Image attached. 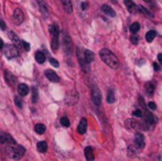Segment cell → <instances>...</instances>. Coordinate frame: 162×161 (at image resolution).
Masks as SVG:
<instances>
[{
    "mask_svg": "<svg viewBox=\"0 0 162 161\" xmlns=\"http://www.w3.org/2000/svg\"><path fill=\"white\" fill-rule=\"evenodd\" d=\"M145 121L147 123V125L149 127H153L157 124V118L156 116H153L150 112L145 113Z\"/></svg>",
    "mask_w": 162,
    "mask_h": 161,
    "instance_id": "cell-13",
    "label": "cell"
},
{
    "mask_svg": "<svg viewBox=\"0 0 162 161\" xmlns=\"http://www.w3.org/2000/svg\"><path fill=\"white\" fill-rule=\"evenodd\" d=\"M145 2H148V3H151V0H143Z\"/></svg>",
    "mask_w": 162,
    "mask_h": 161,
    "instance_id": "cell-48",
    "label": "cell"
},
{
    "mask_svg": "<svg viewBox=\"0 0 162 161\" xmlns=\"http://www.w3.org/2000/svg\"><path fill=\"white\" fill-rule=\"evenodd\" d=\"M0 29L6 30V23H5V21L3 20H1V19H0Z\"/></svg>",
    "mask_w": 162,
    "mask_h": 161,
    "instance_id": "cell-42",
    "label": "cell"
},
{
    "mask_svg": "<svg viewBox=\"0 0 162 161\" xmlns=\"http://www.w3.org/2000/svg\"><path fill=\"white\" fill-rule=\"evenodd\" d=\"M77 59H78V62L81 64V67L82 70L84 71L85 73H88L90 72V63L86 61V58H85V50L82 49V48H77Z\"/></svg>",
    "mask_w": 162,
    "mask_h": 161,
    "instance_id": "cell-6",
    "label": "cell"
},
{
    "mask_svg": "<svg viewBox=\"0 0 162 161\" xmlns=\"http://www.w3.org/2000/svg\"><path fill=\"white\" fill-rule=\"evenodd\" d=\"M37 148H38V151H40V152H45L46 150H48L46 141H39L38 145H37Z\"/></svg>",
    "mask_w": 162,
    "mask_h": 161,
    "instance_id": "cell-26",
    "label": "cell"
},
{
    "mask_svg": "<svg viewBox=\"0 0 162 161\" xmlns=\"http://www.w3.org/2000/svg\"><path fill=\"white\" fill-rule=\"evenodd\" d=\"M130 41L132 42L133 44H137V43H138V37H137V35H131Z\"/></svg>",
    "mask_w": 162,
    "mask_h": 161,
    "instance_id": "cell-41",
    "label": "cell"
},
{
    "mask_svg": "<svg viewBox=\"0 0 162 161\" xmlns=\"http://www.w3.org/2000/svg\"><path fill=\"white\" fill-rule=\"evenodd\" d=\"M99 56H100L101 60L104 61V63L109 66V67H111V69L116 70L119 66L118 59H117V56L110 50L101 49L100 52H99Z\"/></svg>",
    "mask_w": 162,
    "mask_h": 161,
    "instance_id": "cell-1",
    "label": "cell"
},
{
    "mask_svg": "<svg viewBox=\"0 0 162 161\" xmlns=\"http://www.w3.org/2000/svg\"><path fill=\"white\" fill-rule=\"evenodd\" d=\"M62 1V6H63L64 10L66 13H71L73 11V6H72V1L71 0H61Z\"/></svg>",
    "mask_w": 162,
    "mask_h": 161,
    "instance_id": "cell-23",
    "label": "cell"
},
{
    "mask_svg": "<svg viewBox=\"0 0 162 161\" xmlns=\"http://www.w3.org/2000/svg\"><path fill=\"white\" fill-rule=\"evenodd\" d=\"M148 106H149V109H151V110L157 109V105H156V103H153V102H150V103L148 104Z\"/></svg>",
    "mask_w": 162,
    "mask_h": 161,
    "instance_id": "cell-40",
    "label": "cell"
},
{
    "mask_svg": "<svg viewBox=\"0 0 162 161\" xmlns=\"http://www.w3.org/2000/svg\"><path fill=\"white\" fill-rule=\"evenodd\" d=\"M12 18H13V21L17 26L21 24V23L24 21V15H23V12L21 11L20 9H15V11H13V15H12Z\"/></svg>",
    "mask_w": 162,
    "mask_h": 161,
    "instance_id": "cell-10",
    "label": "cell"
},
{
    "mask_svg": "<svg viewBox=\"0 0 162 161\" xmlns=\"http://www.w3.org/2000/svg\"><path fill=\"white\" fill-rule=\"evenodd\" d=\"M61 124H62V126H63V127H69L71 123H69V118L64 116V117H62V118H61Z\"/></svg>",
    "mask_w": 162,
    "mask_h": 161,
    "instance_id": "cell-35",
    "label": "cell"
},
{
    "mask_svg": "<svg viewBox=\"0 0 162 161\" xmlns=\"http://www.w3.org/2000/svg\"><path fill=\"white\" fill-rule=\"evenodd\" d=\"M22 48L24 49V51H29L30 50V44L26 41H22Z\"/></svg>",
    "mask_w": 162,
    "mask_h": 161,
    "instance_id": "cell-39",
    "label": "cell"
},
{
    "mask_svg": "<svg viewBox=\"0 0 162 161\" xmlns=\"http://www.w3.org/2000/svg\"><path fill=\"white\" fill-rule=\"evenodd\" d=\"M50 64H52L53 66H54V67H58V66H60V64H58V62L56 60H55V59H53V58H50Z\"/></svg>",
    "mask_w": 162,
    "mask_h": 161,
    "instance_id": "cell-38",
    "label": "cell"
},
{
    "mask_svg": "<svg viewBox=\"0 0 162 161\" xmlns=\"http://www.w3.org/2000/svg\"><path fill=\"white\" fill-rule=\"evenodd\" d=\"M158 61H159V63L162 65V53H160V54L158 55Z\"/></svg>",
    "mask_w": 162,
    "mask_h": 161,
    "instance_id": "cell-43",
    "label": "cell"
},
{
    "mask_svg": "<svg viewBox=\"0 0 162 161\" xmlns=\"http://www.w3.org/2000/svg\"><path fill=\"white\" fill-rule=\"evenodd\" d=\"M85 58H86L87 62L90 63V62H93L94 59H95V54H94L92 51H90V50H85Z\"/></svg>",
    "mask_w": 162,
    "mask_h": 161,
    "instance_id": "cell-29",
    "label": "cell"
},
{
    "mask_svg": "<svg viewBox=\"0 0 162 161\" xmlns=\"http://www.w3.org/2000/svg\"><path fill=\"white\" fill-rule=\"evenodd\" d=\"M139 10H140V11H141L142 13H143V15H146V16H147V17H149V18H153V17H154V16H153V13H152V12H151V11H149L148 9L143 8V7H142V6H139Z\"/></svg>",
    "mask_w": 162,
    "mask_h": 161,
    "instance_id": "cell-33",
    "label": "cell"
},
{
    "mask_svg": "<svg viewBox=\"0 0 162 161\" xmlns=\"http://www.w3.org/2000/svg\"><path fill=\"white\" fill-rule=\"evenodd\" d=\"M126 127L128 129H133V130H148L149 126L147 125L146 121L141 123V121L136 120V119H128L126 121Z\"/></svg>",
    "mask_w": 162,
    "mask_h": 161,
    "instance_id": "cell-5",
    "label": "cell"
},
{
    "mask_svg": "<svg viewBox=\"0 0 162 161\" xmlns=\"http://www.w3.org/2000/svg\"><path fill=\"white\" fill-rule=\"evenodd\" d=\"M5 78H6V82L10 86H13V85L17 84V77L9 71H5Z\"/></svg>",
    "mask_w": 162,
    "mask_h": 161,
    "instance_id": "cell-15",
    "label": "cell"
},
{
    "mask_svg": "<svg viewBox=\"0 0 162 161\" xmlns=\"http://www.w3.org/2000/svg\"><path fill=\"white\" fill-rule=\"evenodd\" d=\"M3 46H5V44H3V41L0 39V50L3 49Z\"/></svg>",
    "mask_w": 162,
    "mask_h": 161,
    "instance_id": "cell-46",
    "label": "cell"
},
{
    "mask_svg": "<svg viewBox=\"0 0 162 161\" xmlns=\"http://www.w3.org/2000/svg\"><path fill=\"white\" fill-rule=\"evenodd\" d=\"M115 92H114L113 88H109L108 89V93H107V103L109 104H113L115 102Z\"/></svg>",
    "mask_w": 162,
    "mask_h": 161,
    "instance_id": "cell-28",
    "label": "cell"
},
{
    "mask_svg": "<svg viewBox=\"0 0 162 161\" xmlns=\"http://www.w3.org/2000/svg\"><path fill=\"white\" fill-rule=\"evenodd\" d=\"M110 2H113V3H117V1H118V0H109Z\"/></svg>",
    "mask_w": 162,
    "mask_h": 161,
    "instance_id": "cell-47",
    "label": "cell"
},
{
    "mask_svg": "<svg viewBox=\"0 0 162 161\" xmlns=\"http://www.w3.org/2000/svg\"><path fill=\"white\" fill-rule=\"evenodd\" d=\"M7 153L12 159H20L26 152V149L21 145H8L7 146Z\"/></svg>",
    "mask_w": 162,
    "mask_h": 161,
    "instance_id": "cell-2",
    "label": "cell"
},
{
    "mask_svg": "<svg viewBox=\"0 0 162 161\" xmlns=\"http://www.w3.org/2000/svg\"><path fill=\"white\" fill-rule=\"evenodd\" d=\"M87 130V120L86 118H82L81 121H79V124H78L77 126V131L78 134H81V135H83V134H85Z\"/></svg>",
    "mask_w": 162,
    "mask_h": 161,
    "instance_id": "cell-19",
    "label": "cell"
},
{
    "mask_svg": "<svg viewBox=\"0 0 162 161\" xmlns=\"http://www.w3.org/2000/svg\"><path fill=\"white\" fill-rule=\"evenodd\" d=\"M38 99H39L38 88H37V87H33V88H32V102H33V103H37Z\"/></svg>",
    "mask_w": 162,
    "mask_h": 161,
    "instance_id": "cell-32",
    "label": "cell"
},
{
    "mask_svg": "<svg viewBox=\"0 0 162 161\" xmlns=\"http://www.w3.org/2000/svg\"><path fill=\"white\" fill-rule=\"evenodd\" d=\"M132 116L133 117H138V118H141L142 116H143V114H142V112L140 109H136L132 112Z\"/></svg>",
    "mask_w": 162,
    "mask_h": 161,
    "instance_id": "cell-37",
    "label": "cell"
},
{
    "mask_svg": "<svg viewBox=\"0 0 162 161\" xmlns=\"http://www.w3.org/2000/svg\"><path fill=\"white\" fill-rule=\"evenodd\" d=\"M50 33L52 37V41H51V46H52L53 51H56L58 49L60 42H58V35H60V29L58 28L56 24H52L50 26Z\"/></svg>",
    "mask_w": 162,
    "mask_h": 161,
    "instance_id": "cell-4",
    "label": "cell"
},
{
    "mask_svg": "<svg viewBox=\"0 0 162 161\" xmlns=\"http://www.w3.org/2000/svg\"><path fill=\"white\" fill-rule=\"evenodd\" d=\"M135 145L138 147L139 149H141L145 147V136L141 132H137L135 135Z\"/></svg>",
    "mask_w": 162,
    "mask_h": 161,
    "instance_id": "cell-14",
    "label": "cell"
},
{
    "mask_svg": "<svg viewBox=\"0 0 162 161\" xmlns=\"http://www.w3.org/2000/svg\"><path fill=\"white\" fill-rule=\"evenodd\" d=\"M8 35H9V39H10V40L13 42V44H15L17 48H21V46H22V42H21V40L19 39V37L16 34L15 32L9 31L8 32Z\"/></svg>",
    "mask_w": 162,
    "mask_h": 161,
    "instance_id": "cell-17",
    "label": "cell"
},
{
    "mask_svg": "<svg viewBox=\"0 0 162 161\" xmlns=\"http://www.w3.org/2000/svg\"><path fill=\"white\" fill-rule=\"evenodd\" d=\"M78 102V94L75 91H69L65 97V103L67 105H74Z\"/></svg>",
    "mask_w": 162,
    "mask_h": 161,
    "instance_id": "cell-9",
    "label": "cell"
},
{
    "mask_svg": "<svg viewBox=\"0 0 162 161\" xmlns=\"http://www.w3.org/2000/svg\"><path fill=\"white\" fill-rule=\"evenodd\" d=\"M15 104L18 106V108H22V99L20 96H16L15 97Z\"/></svg>",
    "mask_w": 162,
    "mask_h": 161,
    "instance_id": "cell-36",
    "label": "cell"
},
{
    "mask_svg": "<svg viewBox=\"0 0 162 161\" xmlns=\"http://www.w3.org/2000/svg\"><path fill=\"white\" fill-rule=\"evenodd\" d=\"M86 8H87V2H83V3H82V9H83V10H85Z\"/></svg>",
    "mask_w": 162,
    "mask_h": 161,
    "instance_id": "cell-44",
    "label": "cell"
},
{
    "mask_svg": "<svg viewBox=\"0 0 162 161\" xmlns=\"http://www.w3.org/2000/svg\"><path fill=\"white\" fill-rule=\"evenodd\" d=\"M62 44H63L64 53H65L67 56H71L73 52V43H72V40H71L69 33L65 31L62 32Z\"/></svg>",
    "mask_w": 162,
    "mask_h": 161,
    "instance_id": "cell-3",
    "label": "cell"
},
{
    "mask_svg": "<svg viewBox=\"0 0 162 161\" xmlns=\"http://www.w3.org/2000/svg\"><path fill=\"white\" fill-rule=\"evenodd\" d=\"M3 54L7 59H15L19 55V51L15 44H7L3 46Z\"/></svg>",
    "mask_w": 162,
    "mask_h": 161,
    "instance_id": "cell-7",
    "label": "cell"
},
{
    "mask_svg": "<svg viewBox=\"0 0 162 161\" xmlns=\"http://www.w3.org/2000/svg\"><path fill=\"white\" fill-rule=\"evenodd\" d=\"M44 74H45L46 78L49 80H51V82H53V83H58L60 82V76L54 71H52V70H46L45 72H44Z\"/></svg>",
    "mask_w": 162,
    "mask_h": 161,
    "instance_id": "cell-12",
    "label": "cell"
},
{
    "mask_svg": "<svg viewBox=\"0 0 162 161\" xmlns=\"http://www.w3.org/2000/svg\"><path fill=\"white\" fill-rule=\"evenodd\" d=\"M153 69L156 70V71H158V70L160 69L159 65H158V63H153Z\"/></svg>",
    "mask_w": 162,
    "mask_h": 161,
    "instance_id": "cell-45",
    "label": "cell"
},
{
    "mask_svg": "<svg viewBox=\"0 0 162 161\" xmlns=\"http://www.w3.org/2000/svg\"><path fill=\"white\" fill-rule=\"evenodd\" d=\"M156 37H157V32L154 31V30H150V31H148L147 34H146V40H147L148 42H152Z\"/></svg>",
    "mask_w": 162,
    "mask_h": 161,
    "instance_id": "cell-27",
    "label": "cell"
},
{
    "mask_svg": "<svg viewBox=\"0 0 162 161\" xmlns=\"http://www.w3.org/2000/svg\"><path fill=\"white\" fill-rule=\"evenodd\" d=\"M90 94H92L93 103L95 104L96 106H99V105H100V103H101V95H100V92H99L98 87L96 86V85H93V86H92Z\"/></svg>",
    "mask_w": 162,
    "mask_h": 161,
    "instance_id": "cell-8",
    "label": "cell"
},
{
    "mask_svg": "<svg viewBox=\"0 0 162 161\" xmlns=\"http://www.w3.org/2000/svg\"><path fill=\"white\" fill-rule=\"evenodd\" d=\"M34 58H35V61L38 62V63L42 64L45 62V55H44L43 52H41V51H37L35 52V55H34Z\"/></svg>",
    "mask_w": 162,
    "mask_h": 161,
    "instance_id": "cell-25",
    "label": "cell"
},
{
    "mask_svg": "<svg viewBox=\"0 0 162 161\" xmlns=\"http://www.w3.org/2000/svg\"><path fill=\"white\" fill-rule=\"evenodd\" d=\"M84 153H85V158H86L88 161H93L94 159H95L94 150H93L92 147H86L84 150Z\"/></svg>",
    "mask_w": 162,
    "mask_h": 161,
    "instance_id": "cell-22",
    "label": "cell"
},
{
    "mask_svg": "<svg viewBox=\"0 0 162 161\" xmlns=\"http://www.w3.org/2000/svg\"><path fill=\"white\" fill-rule=\"evenodd\" d=\"M139 29H140V24H139V22H135L131 24V27H130L131 33H137V32L139 31Z\"/></svg>",
    "mask_w": 162,
    "mask_h": 161,
    "instance_id": "cell-34",
    "label": "cell"
},
{
    "mask_svg": "<svg viewBox=\"0 0 162 161\" xmlns=\"http://www.w3.org/2000/svg\"><path fill=\"white\" fill-rule=\"evenodd\" d=\"M124 2L126 5V7H127L128 11L130 12V13H137L139 7L136 6V3L133 2L132 0H124Z\"/></svg>",
    "mask_w": 162,
    "mask_h": 161,
    "instance_id": "cell-16",
    "label": "cell"
},
{
    "mask_svg": "<svg viewBox=\"0 0 162 161\" xmlns=\"http://www.w3.org/2000/svg\"><path fill=\"white\" fill-rule=\"evenodd\" d=\"M18 93L20 96H26L29 94V86L26 84H19L18 86Z\"/></svg>",
    "mask_w": 162,
    "mask_h": 161,
    "instance_id": "cell-21",
    "label": "cell"
},
{
    "mask_svg": "<svg viewBox=\"0 0 162 161\" xmlns=\"http://www.w3.org/2000/svg\"><path fill=\"white\" fill-rule=\"evenodd\" d=\"M145 89H146V94H147L148 96H152L154 92V85L151 83V82H148L145 85Z\"/></svg>",
    "mask_w": 162,
    "mask_h": 161,
    "instance_id": "cell-24",
    "label": "cell"
},
{
    "mask_svg": "<svg viewBox=\"0 0 162 161\" xmlns=\"http://www.w3.org/2000/svg\"><path fill=\"white\" fill-rule=\"evenodd\" d=\"M101 11L104 12L105 15H107L108 17H116V12L114 11V9L109 7L108 5H103L101 6Z\"/></svg>",
    "mask_w": 162,
    "mask_h": 161,
    "instance_id": "cell-20",
    "label": "cell"
},
{
    "mask_svg": "<svg viewBox=\"0 0 162 161\" xmlns=\"http://www.w3.org/2000/svg\"><path fill=\"white\" fill-rule=\"evenodd\" d=\"M0 142H1V144H7V145L17 144L15 141V139L12 138L9 134H6V132H0Z\"/></svg>",
    "mask_w": 162,
    "mask_h": 161,
    "instance_id": "cell-11",
    "label": "cell"
},
{
    "mask_svg": "<svg viewBox=\"0 0 162 161\" xmlns=\"http://www.w3.org/2000/svg\"><path fill=\"white\" fill-rule=\"evenodd\" d=\"M37 2L39 5V8H40V11L42 13L44 18H46L49 16V12H48V7H46V3L44 0H37Z\"/></svg>",
    "mask_w": 162,
    "mask_h": 161,
    "instance_id": "cell-18",
    "label": "cell"
},
{
    "mask_svg": "<svg viewBox=\"0 0 162 161\" xmlns=\"http://www.w3.org/2000/svg\"><path fill=\"white\" fill-rule=\"evenodd\" d=\"M45 125H43V124H37L34 126V130H35V132L37 134H40V135H42L44 131H45Z\"/></svg>",
    "mask_w": 162,
    "mask_h": 161,
    "instance_id": "cell-30",
    "label": "cell"
},
{
    "mask_svg": "<svg viewBox=\"0 0 162 161\" xmlns=\"http://www.w3.org/2000/svg\"><path fill=\"white\" fill-rule=\"evenodd\" d=\"M137 148L138 147L136 145H132V146H129L128 147V156L129 157H135L137 155Z\"/></svg>",
    "mask_w": 162,
    "mask_h": 161,
    "instance_id": "cell-31",
    "label": "cell"
}]
</instances>
